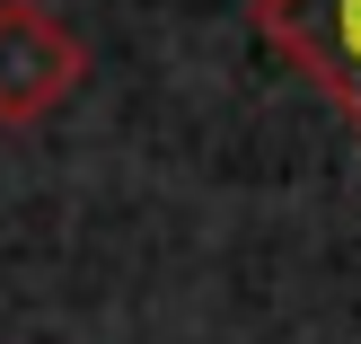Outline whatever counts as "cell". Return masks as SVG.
Returning <instances> with one entry per match:
<instances>
[{
    "label": "cell",
    "mask_w": 361,
    "mask_h": 344,
    "mask_svg": "<svg viewBox=\"0 0 361 344\" xmlns=\"http://www.w3.org/2000/svg\"><path fill=\"white\" fill-rule=\"evenodd\" d=\"M88 80V45L44 9V0H0V124H44Z\"/></svg>",
    "instance_id": "7a4b0ae2"
},
{
    "label": "cell",
    "mask_w": 361,
    "mask_h": 344,
    "mask_svg": "<svg viewBox=\"0 0 361 344\" xmlns=\"http://www.w3.org/2000/svg\"><path fill=\"white\" fill-rule=\"evenodd\" d=\"M256 35L361 133V0H256Z\"/></svg>",
    "instance_id": "6da1fadb"
}]
</instances>
